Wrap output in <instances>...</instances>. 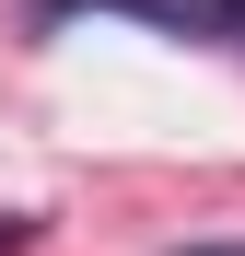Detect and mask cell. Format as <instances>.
Returning <instances> with one entry per match:
<instances>
[{
	"label": "cell",
	"mask_w": 245,
	"mask_h": 256,
	"mask_svg": "<svg viewBox=\"0 0 245 256\" xmlns=\"http://www.w3.org/2000/svg\"><path fill=\"white\" fill-rule=\"evenodd\" d=\"M70 12H129L175 47H233L245 58V0H35V24H70Z\"/></svg>",
	"instance_id": "obj_1"
},
{
	"label": "cell",
	"mask_w": 245,
	"mask_h": 256,
	"mask_svg": "<svg viewBox=\"0 0 245 256\" xmlns=\"http://www.w3.org/2000/svg\"><path fill=\"white\" fill-rule=\"evenodd\" d=\"M35 244V210H0V256H24Z\"/></svg>",
	"instance_id": "obj_2"
},
{
	"label": "cell",
	"mask_w": 245,
	"mask_h": 256,
	"mask_svg": "<svg viewBox=\"0 0 245 256\" xmlns=\"http://www.w3.org/2000/svg\"><path fill=\"white\" fill-rule=\"evenodd\" d=\"M198 256H245V244H198Z\"/></svg>",
	"instance_id": "obj_3"
}]
</instances>
